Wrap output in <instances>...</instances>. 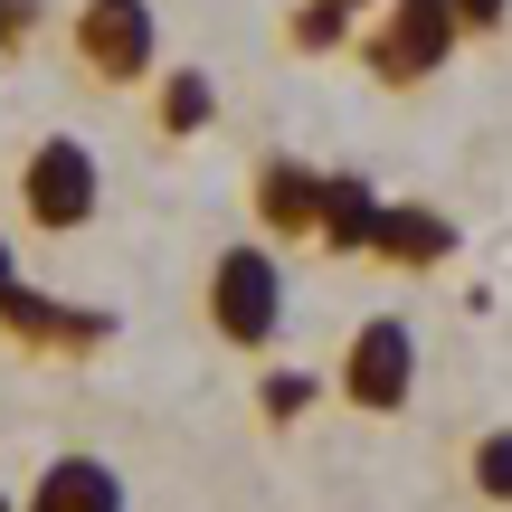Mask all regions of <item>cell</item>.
<instances>
[{"label": "cell", "mask_w": 512, "mask_h": 512, "mask_svg": "<svg viewBox=\"0 0 512 512\" xmlns=\"http://www.w3.org/2000/svg\"><path fill=\"white\" fill-rule=\"evenodd\" d=\"M67 57H76V76L105 86V95L152 86V67H162V19H152V0H76Z\"/></svg>", "instance_id": "cell-3"}, {"label": "cell", "mask_w": 512, "mask_h": 512, "mask_svg": "<svg viewBox=\"0 0 512 512\" xmlns=\"http://www.w3.org/2000/svg\"><path fill=\"white\" fill-rule=\"evenodd\" d=\"M219 124V76L209 67H152V133L162 143H200Z\"/></svg>", "instance_id": "cell-10"}, {"label": "cell", "mask_w": 512, "mask_h": 512, "mask_svg": "<svg viewBox=\"0 0 512 512\" xmlns=\"http://www.w3.org/2000/svg\"><path fill=\"white\" fill-rule=\"evenodd\" d=\"M370 266H437V256H456V219L427 200H380V219H370Z\"/></svg>", "instance_id": "cell-9"}, {"label": "cell", "mask_w": 512, "mask_h": 512, "mask_svg": "<svg viewBox=\"0 0 512 512\" xmlns=\"http://www.w3.org/2000/svg\"><path fill=\"white\" fill-rule=\"evenodd\" d=\"M200 313L228 351H266L285 332V256L266 238H238L209 256V285H200Z\"/></svg>", "instance_id": "cell-1"}, {"label": "cell", "mask_w": 512, "mask_h": 512, "mask_svg": "<svg viewBox=\"0 0 512 512\" xmlns=\"http://www.w3.org/2000/svg\"><path fill=\"white\" fill-rule=\"evenodd\" d=\"M19 285V256H10V238H0V294H10Z\"/></svg>", "instance_id": "cell-17"}, {"label": "cell", "mask_w": 512, "mask_h": 512, "mask_svg": "<svg viewBox=\"0 0 512 512\" xmlns=\"http://www.w3.org/2000/svg\"><path fill=\"white\" fill-rule=\"evenodd\" d=\"M0 512H19V503H10V494H0Z\"/></svg>", "instance_id": "cell-19"}, {"label": "cell", "mask_w": 512, "mask_h": 512, "mask_svg": "<svg viewBox=\"0 0 512 512\" xmlns=\"http://www.w3.org/2000/svg\"><path fill=\"white\" fill-rule=\"evenodd\" d=\"M465 484H475L484 503L512 512V427H484V437L465 446Z\"/></svg>", "instance_id": "cell-12"}, {"label": "cell", "mask_w": 512, "mask_h": 512, "mask_svg": "<svg viewBox=\"0 0 512 512\" xmlns=\"http://www.w3.org/2000/svg\"><path fill=\"white\" fill-rule=\"evenodd\" d=\"M313 389H323L313 370H266V380H256V408H266V427H294V418L313 408Z\"/></svg>", "instance_id": "cell-14"}, {"label": "cell", "mask_w": 512, "mask_h": 512, "mask_svg": "<svg viewBox=\"0 0 512 512\" xmlns=\"http://www.w3.org/2000/svg\"><path fill=\"white\" fill-rule=\"evenodd\" d=\"M446 10H456L465 38H484V29H503V19H512V0H446Z\"/></svg>", "instance_id": "cell-16"}, {"label": "cell", "mask_w": 512, "mask_h": 512, "mask_svg": "<svg viewBox=\"0 0 512 512\" xmlns=\"http://www.w3.org/2000/svg\"><path fill=\"white\" fill-rule=\"evenodd\" d=\"M351 19H361V10H342V0H304V10H285V38H294L304 57H332V48L351 38Z\"/></svg>", "instance_id": "cell-13"}, {"label": "cell", "mask_w": 512, "mask_h": 512, "mask_svg": "<svg viewBox=\"0 0 512 512\" xmlns=\"http://www.w3.org/2000/svg\"><path fill=\"white\" fill-rule=\"evenodd\" d=\"M342 10H380V0H342Z\"/></svg>", "instance_id": "cell-18"}, {"label": "cell", "mask_w": 512, "mask_h": 512, "mask_svg": "<svg viewBox=\"0 0 512 512\" xmlns=\"http://www.w3.org/2000/svg\"><path fill=\"white\" fill-rule=\"evenodd\" d=\"M370 219H380V190H370L361 171H323V228H313V238L342 247V256H361L370 247Z\"/></svg>", "instance_id": "cell-11"}, {"label": "cell", "mask_w": 512, "mask_h": 512, "mask_svg": "<svg viewBox=\"0 0 512 512\" xmlns=\"http://www.w3.org/2000/svg\"><path fill=\"white\" fill-rule=\"evenodd\" d=\"M29 29H38V0H0V57L29 48Z\"/></svg>", "instance_id": "cell-15"}, {"label": "cell", "mask_w": 512, "mask_h": 512, "mask_svg": "<svg viewBox=\"0 0 512 512\" xmlns=\"http://www.w3.org/2000/svg\"><path fill=\"white\" fill-rule=\"evenodd\" d=\"M0 342L38 351V361H86V351L114 342V313L105 304H67V294H38L29 275H19V285L0 294Z\"/></svg>", "instance_id": "cell-6"}, {"label": "cell", "mask_w": 512, "mask_h": 512, "mask_svg": "<svg viewBox=\"0 0 512 512\" xmlns=\"http://www.w3.org/2000/svg\"><path fill=\"white\" fill-rule=\"evenodd\" d=\"M456 10L446 0H380V19L361 29V67L380 86H427V76L456 57Z\"/></svg>", "instance_id": "cell-4"}, {"label": "cell", "mask_w": 512, "mask_h": 512, "mask_svg": "<svg viewBox=\"0 0 512 512\" xmlns=\"http://www.w3.org/2000/svg\"><path fill=\"white\" fill-rule=\"evenodd\" d=\"M332 389H342L361 418H399V408L418 399V332H408L399 313H370V323L342 342V370H332Z\"/></svg>", "instance_id": "cell-5"}, {"label": "cell", "mask_w": 512, "mask_h": 512, "mask_svg": "<svg viewBox=\"0 0 512 512\" xmlns=\"http://www.w3.org/2000/svg\"><path fill=\"white\" fill-rule=\"evenodd\" d=\"M19 512H133V494L105 456H48L19 494Z\"/></svg>", "instance_id": "cell-8"}, {"label": "cell", "mask_w": 512, "mask_h": 512, "mask_svg": "<svg viewBox=\"0 0 512 512\" xmlns=\"http://www.w3.org/2000/svg\"><path fill=\"white\" fill-rule=\"evenodd\" d=\"M95 209H105V162H95L86 133H38L29 152H19V219L38 228V238H76V228H95Z\"/></svg>", "instance_id": "cell-2"}, {"label": "cell", "mask_w": 512, "mask_h": 512, "mask_svg": "<svg viewBox=\"0 0 512 512\" xmlns=\"http://www.w3.org/2000/svg\"><path fill=\"white\" fill-rule=\"evenodd\" d=\"M247 209H256V238L266 247H294L323 228V171L294 162V152H266V162L247 171Z\"/></svg>", "instance_id": "cell-7"}]
</instances>
